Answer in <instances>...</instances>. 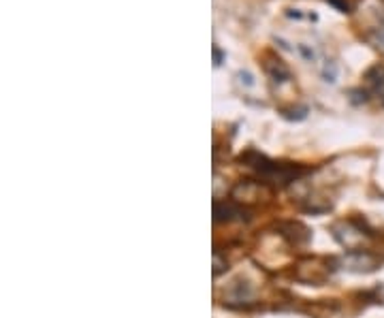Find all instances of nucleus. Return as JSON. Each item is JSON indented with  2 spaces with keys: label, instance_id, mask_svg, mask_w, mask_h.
Returning a JSON list of instances; mask_svg holds the SVG:
<instances>
[{
  "label": "nucleus",
  "instance_id": "nucleus-7",
  "mask_svg": "<svg viewBox=\"0 0 384 318\" xmlns=\"http://www.w3.org/2000/svg\"><path fill=\"white\" fill-rule=\"evenodd\" d=\"M222 60H224L222 49H220L218 45H214V65H216V67H220V65H222Z\"/></svg>",
  "mask_w": 384,
  "mask_h": 318
},
{
  "label": "nucleus",
  "instance_id": "nucleus-2",
  "mask_svg": "<svg viewBox=\"0 0 384 318\" xmlns=\"http://www.w3.org/2000/svg\"><path fill=\"white\" fill-rule=\"evenodd\" d=\"M265 71H267V75H269V79H271V86L282 88V86H293V84H295V77H293L291 69H288V67L284 65V62H282L280 58H275V56H269V58H267V62H265Z\"/></svg>",
  "mask_w": 384,
  "mask_h": 318
},
{
  "label": "nucleus",
  "instance_id": "nucleus-3",
  "mask_svg": "<svg viewBox=\"0 0 384 318\" xmlns=\"http://www.w3.org/2000/svg\"><path fill=\"white\" fill-rule=\"evenodd\" d=\"M365 84L374 97L382 99L384 103V67L382 65H376L365 73Z\"/></svg>",
  "mask_w": 384,
  "mask_h": 318
},
{
  "label": "nucleus",
  "instance_id": "nucleus-6",
  "mask_svg": "<svg viewBox=\"0 0 384 318\" xmlns=\"http://www.w3.org/2000/svg\"><path fill=\"white\" fill-rule=\"evenodd\" d=\"M325 3H329L331 7H335L339 13H350V11H352L350 0H325Z\"/></svg>",
  "mask_w": 384,
  "mask_h": 318
},
{
  "label": "nucleus",
  "instance_id": "nucleus-5",
  "mask_svg": "<svg viewBox=\"0 0 384 318\" xmlns=\"http://www.w3.org/2000/svg\"><path fill=\"white\" fill-rule=\"evenodd\" d=\"M369 41H371L378 49H382V51H384V19L374 28V33L369 35Z\"/></svg>",
  "mask_w": 384,
  "mask_h": 318
},
{
  "label": "nucleus",
  "instance_id": "nucleus-1",
  "mask_svg": "<svg viewBox=\"0 0 384 318\" xmlns=\"http://www.w3.org/2000/svg\"><path fill=\"white\" fill-rule=\"evenodd\" d=\"M380 267V261L374 257L369 252H363V250H350L346 257H344V269H350V271H374Z\"/></svg>",
  "mask_w": 384,
  "mask_h": 318
},
{
  "label": "nucleus",
  "instance_id": "nucleus-4",
  "mask_svg": "<svg viewBox=\"0 0 384 318\" xmlns=\"http://www.w3.org/2000/svg\"><path fill=\"white\" fill-rule=\"evenodd\" d=\"M243 214H246V209H241V207L235 205V203H216V205H214V216H216L218 222H220V220H227V222H231V220H241Z\"/></svg>",
  "mask_w": 384,
  "mask_h": 318
}]
</instances>
